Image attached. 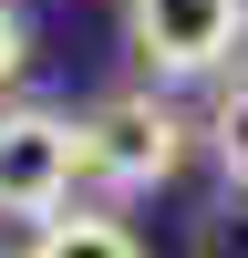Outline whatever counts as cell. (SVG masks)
I'll return each instance as SVG.
<instances>
[{
    "instance_id": "6da1fadb",
    "label": "cell",
    "mask_w": 248,
    "mask_h": 258,
    "mask_svg": "<svg viewBox=\"0 0 248 258\" xmlns=\"http://www.w3.org/2000/svg\"><path fill=\"white\" fill-rule=\"evenodd\" d=\"M73 124H83V176H93L103 197H155V186H176L186 135H197L165 93H114V103H93V114H73Z\"/></svg>"
},
{
    "instance_id": "7a4b0ae2",
    "label": "cell",
    "mask_w": 248,
    "mask_h": 258,
    "mask_svg": "<svg viewBox=\"0 0 248 258\" xmlns=\"http://www.w3.org/2000/svg\"><path fill=\"white\" fill-rule=\"evenodd\" d=\"M248 41V0H124V52L155 83H207Z\"/></svg>"
},
{
    "instance_id": "3957f363",
    "label": "cell",
    "mask_w": 248,
    "mask_h": 258,
    "mask_svg": "<svg viewBox=\"0 0 248 258\" xmlns=\"http://www.w3.org/2000/svg\"><path fill=\"white\" fill-rule=\"evenodd\" d=\"M83 186V124L62 103H0V217H52Z\"/></svg>"
},
{
    "instance_id": "277c9868",
    "label": "cell",
    "mask_w": 248,
    "mask_h": 258,
    "mask_svg": "<svg viewBox=\"0 0 248 258\" xmlns=\"http://www.w3.org/2000/svg\"><path fill=\"white\" fill-rule=\"evenodd\" d=\"M21 258H145L135 227L124 217H93V207H52V217H31V248Z\"/></svg>"
},
{
    "instance_id": "5b68a950",
    "label": "cell",
    "mask_w": 248,
    "mask_h": 258,
    "mask_svg": "<svg viewBox=\"0 0 248 258\" xmlns=\"http://www.w3.org/2000/svg\"><path fill=\"white\" fill-rule=\"evenodd\" d=\"M207 155H217L227 186H248V73L217 83V103H207Z\"/></svg>"
},
{
    "instance_id": "8992f818",
    "label": "cell",
    "mask_w": 248,
    "mask_h": 258,
    "mask_svg": "<svg viewBox=\"0 0 248 258\" xmlns=\"http://www.w3.org/2000/svg\"><path fill=\"white\" fill-rule=\"evenodd\" d=\"M21 62H31V21L0 0V83H21Z\"/></svg>"
}]
</instances>
